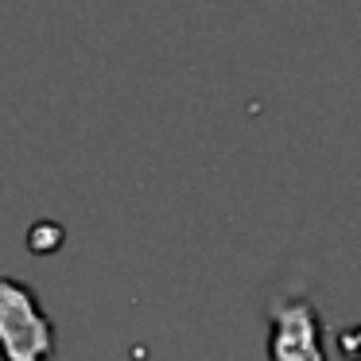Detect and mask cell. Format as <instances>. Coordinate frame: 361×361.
<instances>
[{"label":"cell","instance_id":"6da1fadb","mask_svg":"<svg viewBox=\"0 0 361 361\" xmlns=\"http://www.w3.org/2000/svg\"><path fill=\"white\" fill-rule=\"evenodd\" d=\"M59 334L39 295L16 276H0V361H55Z\"/></svg>","mask_w":361,"mask_h":361},{"label":"cell","instance_id":"7a4b0ae2","mask_svg":"<svg viewBox=\"0 0 361 361\" xmlns=\"http://www.w3.org/2000/svg\"><path fill=\"white\" fill-rule=\"evenodd\" d=\"M268 361H326L322 319L307 291H272V299H268Z\"/></svg>","mask_w":361,"mask_h":361},{"label":"cell","instance_id":"3957f363","mask_svg":"<svg viewBox=\"0 0 361 361\" xmlns=\"http://www.w3.org/2000/svg\"><path fill=\"white\" fill-rule=\"evenodd\" d=\"M66 241V229L59 226V221L43 218V221H32V229H27V249L35 252V257H51V252H59Z\"/></svg>","mask_w":361,"mask_h":361},{"label":"cell","instance_id":"277c9868","mask_svg":"<svg viewBox=\"0 0 361 361\" xmlns=\"http://www.w3.org/2000/svg\"><path fill=\"white\" fill-rule=\"evenodd\" d=\"M353 361H361V357H353Z\"/></svg>","mask_w":361,"mask_h":361}]
</instances>
